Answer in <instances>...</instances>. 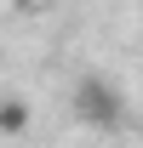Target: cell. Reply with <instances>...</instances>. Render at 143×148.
<instances>
[{
    "label": "cell",
    "mask_w": 143,
    "mask_h": 148,
    "mask_svg": "<svg viewBox=\"0 0 143 148\" xmlns=\"http://www.w3.org/2000/svg\"><path fill=\"white\" fill-rule=\"evenodd\" d=\"M69 108H74V120H80V125H97V131H115V125L126 120V97H120V86H115L109 74H86V80L74 86Z\"/></svg>",
    "instance_id": "1"
},
{
    "label": "cell",
    "mask_w": 143,
    "mask_h": 148,
    "mask_svg": "<svg viewBox=\"0 0 143 148\" xmlns=\"http://www.w3.org/2000/svg\"><path fill=\"white\" fill-rule=\"evenodd\" d=\"M12 6H17V12H35V6H40V0H12Z\"/></svg>",
    "instance_id": "3"
},
{
    "label": "cell",
    "mask_w": 143,
    "mask_h": 148,
    "mask_svg": "<svg viewBox=\"0 0 143 148\" xmlns=\"http://www.w3.org/2000/svg\"><path fill=\"white\" fill-rule=\"evenodd\" d=\"M35 120V108L23 103V97H0V137H23Z\"/></svg>",
    "instance_id": "2"
}]
</instances>
